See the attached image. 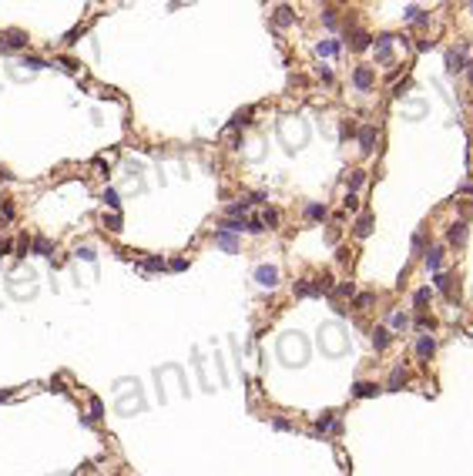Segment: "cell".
Returning <instances> with one entry per match:
<instances>
[{
	"label": "cell",
	"instance_id": "4316f807",
	"mask_svg": "<svg viewBox=\"0 0 473 476\" xmlns=\"http://www.w3.org/2000/svg\"><path fill=\"white\" fill-rule=\"evenodd\" d=\"M101 202H104L111 211H118V208H121V194H118V188H104V194H101Z\"/></svg>",
	"mask_w": 473,
	"mask_h": 476
},
{
	"label": "cell",
	"instance_id": "ee69618b",
	"mask_svg": "<svg viewBox=\"0 0 473 476\" xmlns=\"http://www.w3.org/2000/svg\"><path fill=\"white\" fill-rule=\"evenodd\" d=\"M0 215H4V218L10 221V218H14V205H10V202H4V205H0Z\"/></svg>",
	"mask_w": 473,
	"mask_h": 476
},
{
	"label": "cell",
	"instance_id": "7dc6e473",
	"mask_svg": "<svg viewBox=\"0 0 473 476\" xmlns=\"http://www.w3.org/2000/svg\"><path fill=\"white\" fill-rule=\"evenodd\" d=\"M272 426H275V429H282V433H285V429H292V423H289V419H272Z\"/></svg>",
	"mask_w": 473,
	"mask_h": 476
},
{
	"label": "cell",
	"instance_id": "cb8c5ba5",
	"mask_svg": "<svg viewBox=\"0 0 473 476\" xmlns=\"http://www.w3.org/2000/svg\"><path fill=\"white\" fill-rule=\"evenodd\" d=\"M403 382H406V369H403V362H400L393 372H389V382H386V389H393V393H396Z\"/></svg>",
	"mask_w": 473,
	"mask_h": 476
},
{
	"label": "cell",
	"instance_id": "8d00e7d4",
	"mask_svg": "<svg viewBox=\"0 0 473 476\" xmlns=\"http://www.w3.org/2000/svg\"><path fill=\"white\" fill-rule=\"evenodd\" d=\"M104 225H108V232H121V215H118V211L104 215Z\"/></svg>",
	"mask_w": 473,
	"mask_h": 476
},
{
	"label": "cell",
	"instance_id": "4fadbf2b",
	"mask_svg": "<svg viewBox=\"0 0 473 476\" xmlns=\"http://www.w3.org/2000/svg\"><path fill=\"white\" fill-rule=\"evenodd\" d=\"M215 245L225 251H239V242H235L232 232H222V228H215Z\"/></svg>",
	"mask_w": 473,
	"mask_h": 476
},
{
	"label": "cell",
	"instance_id": "5b68a950",
	"mask_svg": "<svg viewBox=\"0 0 473 476\" xmlns=\"http://www.w3.org/2000/svg\"><path fill=\"white\" fill-rule=\"evenodd\" d=\"M141 409H145L141 389H135L131 396H121V399H118V412H121V416H131V412H141Z\"/></svg>",
	"mask_w": 473,
	"mask_h": 476
},
{
	"label": "cell",
	"instance_id": "f1b7e54d",
	"mask_svg": "<svg viewBox=\"0 0 473 476\" xmlns=\"http://www.w3.org/2000/svg\"><path fill=\"white\" fill-rule=\"evenodd\" d=\"M24 67H31V71H44L47 67V61L44 57H37V54H24V61H20Z\"/></svg>",
	"mask_w": 473,
	"mask_h": 476
},
{
	"label": "cell",
	"instance_id": "9c48e42d",
	"mask_svg": "<svg viewBox=\"0 0 473 476\" xmlns=\"http://www.w3.org/2000/svg\"><path fill=\"white\" fill-rule=\"evenodd\" d=\"M426 111H430V104H426L423 97H416V101H403V118H406V121H419Z\"/></svg>",
	"mask_w": 473,
	"mask_h": 476
},
{
	"label": "cell",
	"instance_id": "836d02e7",
	"mask_svg": "<svg viewBox=\"0 0 473 476\" xmlns=\"http://www.w3.org/2000/svg\"><path fill=\"white\" fill-rule=\"evenodd\" d=\"M74 255H77V259H84V262H91V265H94V262H97V251L91 248V245H81V248L74 251Z\"/></svg>",
	"mask_w": 473,
	"mask_h": 476
},
{
	"label": "cell",
	"instance_id": "f907efd6",
	"mask_svg": "<svg viewBox=\"0 0 473 476\" xmlns=\"http://www.w3.org/2000/svg\"><path fill=\"white\" fill-rule=\"evenodd\" d=\"M10 396H14V393H10V389H4V393H0V403H4V399H10Z\"/></svg>",
	"mask_w": 473,
	"mask_h": 476
},
{
	"label": "cell",
	"instance_id": "8fae6325",
	"mask_svg": "<svg viewBox=\"0 0 473 476\" xmlns=\"http://www.w3.org/2000/svg\"><path fill=\"white\" fill-rule=\"evenodd\" d=\"M463 54H466V47H460V50H446V74H463V67H466Z\"/></svg>",
	"mask_w": 473,
	"mask_h": 476
},
{
	"label": "cell",
	"instance_id": "f5cc1de1",
	"mask_svg": "<svg viewBox=\"0 0 473 476\" xmlns=\"http://www.w3.org/2000/svg\"><path fill=\"white\" fill-rule=\"evenodd\" d=\"M466 67H470V84H473V61H470V64H466Z\"/></svg>",
	"mask_w": 473,
	"mask_h": 476
},
{
	"label": "cell",
	"instance_id": "83f0119b",
	"mask_svg": "<svg viewBox=\"0 0 473 476\" xmlns=\"http://www.w3.org/2000/svg\"><path fill=\"white\" fill-rule=\"evenodd\" d=\"M292 20H296V14H292V7H279V10H275V24H279V27H289Z\"/></svg>",
	"mask_w": 473,
	"mask_h": 476
},
{
	"label": "cell",
	"instance_id": "6da1fadb",
	"mask_svg": "<svg viewBox=\"0 0 473 476\" xmlns=\"http://www.w3.org/2000/svg\"><path fill=\"white\" fill-rule=\"evenodd\" d=\"M279 362L289 366V369L309 362V339L302 332H282L279 335Z\"/></svg>",
	"mask_w": 473,
	"mask_h": 476
},
{
	"label": "cell",
	"instance_id": "4dcf8cb0",
	"mask_svg": "<svg viewBox=\"0 0 473 476\" xmlns=\"http://www.w3.org/2000/svg\"><path fill=\"white\" fill-rule=\"evenodd\" d=\"M305 218H312V221H319V218H326V205H319V202L305 205Z\"/></svg>",
	"mask_w": 473,
	"mask_h": 476
},
{
	"label": "cell",
	"instance_id": "8992f818",
	"mask_svg": "<svg viewBox=\"0 0 473 476\" xmlns=\"http://www.w3.org/2000/svg\"><path fill=\"white\" fill-rule=\"evenodd\" d=\"M393 44H396L393 34L376 37V61H379V64H389V61H393Z\"/></svg>",
	"mask_w": 473,
	"mask_h": 476
},
{
	"label": "cell",
	"instance_id": "5bb4252c",
	"mask_svg": "<svg viewBox=\"0 0 473 476\" xmlns=\"http://www.w3.org/2000/svg\"><path fill=\"white\" fill-rule=\"evenodd\" d=\"M433 352H436V339H433V335H419V339H416V355H419V359H430Z\"/></svg>",
	"mask_w": 473,
	"mask_h": 476
},
{
	"label": "cell",
	"instance_id": "277c9868",
	"mask_svg": "<svg viewBox=\"0 0 473 476\" xmlns=\"http://www.w3.org/2000/svg\"><path fill=\"white\" fill-rule=\"evenodd\" d=\"M322 292H329V278H319V282L305 278V282L296 285V299H312V295H322Z\"/></svg>",
	"mask_w": 473,
	"mask_h": 476
},
{
	"label": "cell",
	"instance_id": "f6af8a7d",
	"mask_svg": "<svg viewBox=\"0 0 473 476\" xmlns=\"http://www.w3.org/2000/svg\"><path fill=\"white\" fill-rule=\"evenodd\" d=\"M316 74H319V77H322V81H326V84H332V71H329V67H319V71H316Z\"/></svg>",
	"mask_w": 473,
	"mask_h": 476
},
{
	"label": "cell",
	"instance_id": "ba28073f",
	"mask_svg": "<svg viewBox=\"0 0 473 476\" xmlns=\"http://www.w3.org/2000/svg\"><path fill=\"white\" fill-rule=\"evenodd\" d=\"M376 137H379L376 124H362V128H359V151H362V154H373V148H376Z\"/></svg>",
	"mask_w": 473,
	"mask_h": 476
},
{
	"label": "cell",
	"instance_id": "ffe728a7",
	"mask_svg": "<svg viewBox=\"0 0 473 476\" xmlns=\"http://www.w3.org/2000/svg\"><path fill=\"white\" fill-rule=\"evenodd\" d=\"M376 393H379L376 382H356V386H353V396H356V399H369V396H376Z\"/></svg>",
	"mask_w": 473,
	"mask_h": 476
},
{
	"label": "cell",
	"instance_id": "ac0fdd59",
	"mask_svg": "<svg viewBox=\"0 0 473 476\" xmlns=\"http://www.w3.org/2000/svg\"><path fill=\"white\" fill-rule=\"evenodd\" d=\"M4 41H7V50L10 47L20 50V47H27V34L24 31H7V34H4Z\"/></svg>",
	"mask_w": 473,
	"mask_h": 476
},
{
	"label": "cell",
	"instance_id": "681fc988",
	"mask_svg": "<svg viewBox=\"0 0 473 476\" xmlns=\"http://www.w3.org/2000/svg\"><path fill=\"white\" fill-rule=\"evenodd\" d=\"M77 37H81V27H74V31L67 34V44H77Z\"/></svg>",
	"mask_w": 473,
	"mask_h": 476
},
{
	"label": "cell",
	"instance_id": "f546056e",
	"mask_svg": "<svg viewBox=\"0 0 473 476\" xmlns=\"http://www.w3.org/2000/svg\"><path fill=\"white\" fill-rule=\"evenodd\" d=\"M249 118H252V107H245V111H239V114L232 118V121H228V128H232V131L245 128V124H249Z\"/></svg>",
	"mask_w": 473,
	"mask_h": 476
},
{
	"label": "cell",
	"instance_id": "7bdbcfd3",
	"mask_svg": "<svg viewBox=\"0 0 473 476\" xmlns=\"http://www.w3.org/2000/svg\"><path fill=\"white\" fill-rule=\"evenodd\" d=\"M322 20H326L329 27H336V10H329V7H326V10H322Z\"/></svg>",
	"mask_w": 473,
	"mask_h": 476
},
{
	"label": "cell",
	"instance_id": "7402d4cb",
	"mask_svg": "<svg viewBox=\"0 0 473 476\" xmlns=\"http://www.w3.org/2000/svg\"><path fill=\"white\" fill-rule=\"evenodd\" d=\"M389 339H393V335H389L386 325H376V329H373V346H376V349H386V346H389Z\"/></svg>",
	"mask_w": 473,
	"mask_h": 476
},
{
	"label": "cell",
	"instance_id": "484cf974",
	"mask_svg": "<svg viewBox=\"0 0 473 476\" xmlns=\"http://www.w3.org/2000/svg\"><path fill=\"white\" fill-rule=\"evenodd\" d=\"M373 235V215H362L356 221V238H369Z\"/></svg>",
	"mask_w": 473,
	"mask_h": 476
},
{
	"label": "cell",
	"instance_id": "603a6c76",
	"mask_svg": "<svg viewBox=\"0 0 473 476\" xmlns=\"http://www.w3.org/2000/svg\"><path fill=\"white\" fill-rule=\"evenodd\" d=\"M249 205H252L249 198H242V202H232V205H228V208H225V215H228V218H235V221H239V218L245 215V211H249Z\"/></svg>",
	"mask_w": 473,
	"mask_h": 476
},
{
	"label": "cell",
	"instance_id": "60d3db41",
	"mask_svg": "<svg viewBox=\"0 0 473 476\" xmlns=\"http://www.w3.org/2000/svg\"><path fill=\"white\" fill-rule=\"evenodd\" d=\"M57 64H61V67H64V71H67V74H74V71H77V64H74V61H71V57H61V61H57Z\"/></svg>",
	"mask_w": 473,
	"mask_h": 476
},
{
	"label": "cell",
	"instance_id": "d6a6232c",
	"mask_svg": "<svg viewBox=\"0 0 473 476\" xmlns=\"http://www.w3.org/2000/svg\"><path fill=\"white\" fill-rule=\"evenodd\" d=\"M369 41H373V37H369V34L356 31V34H353V50H366V47H369Z\"/></svg>",
	"mask_w": 473,
	"mask_h": 476
},
{
	"label": "cell",
	"instance_id": "f35d334b",
	"mask_svg": "<svg viewBox=\"0 0 473 476\" xmlns=\"http://www.w3.org/2000/svg\"><path fill=\"white\" fill-rule=\"evenodd\" d=\"M409 88H413V81H403V84H396V91H393V94L400 97V101H406V91H409Z\"/></svg>",
	"mask_w": 473,
	"mask_h": 476
},
{
	"label": "cell",
	"instance_id": "b9f144b4",
	"mask_svg": "<svg viewBox=\"0 0 473 476\" xmlns=\"http://www.w3.org/2000/svg\"><path fill=\"white\" fill-rule=\"evenodd\" d=\"M353 292H356V285H353V282H343V285L336 289V295H353Z\"/></svg>",
	"mask_w": 473,
	"mask_h": 476
},
{
	"label": "cell",
	"instance_id": "d4e9b609",
	"mask_svg": "<svg viewBox=\"0 0 473 476\" xmlns=\"http://www.w3.org/2000/svg\"><path fill=\"white\" fill-rule=\"evenodd\" d=\"M138 268H145V272H161V268H165V259H161V255H148V259L138 262Z\"/></svg>",
	"mask_w": 473,
	"mask_h": 476
},
{
	"label": "cell",
	"instance_id": "ab89813d",
	"mask_svg": "<svg viewBox=\"0 0 473 476\" xmlns=\"http://www.w3.org/2000/svg\"><path fill=\"white\" fill-rule=\"evenodd\" d=\"M168 268H171V272H185V268H188V262H185V259H171Z\"/></svg>",
	"mask_w": 473,
	"mask_h": 476
},
{
	"label": "cell",
	"instance_id": "e0dca14e",
	"mask_svg": "<svg viewBox=\"0 0 473 476\" xmlns=\"http://www.w3.org/2000/svg\"><path fill=\"white\" fill-rule=\"evenodd\" d=\"M403 17H406V20H413V24H419V27L430 24V14H426V10H419V7H406V10H403Z\"/></svg>",
	"mask_w": 473,
	"mask_h": 476
},
{
	"label": "cell",
	"instance_id": "1f68e13d",
	"mask_svg": "<svg viewBox=\"0 0 473 476\" xmlns=\"http://www.w3.org/2000/svg\"><path fill=\"white\" fill-rule=\"evenodd\" d=\"M258 218H262V225H265V228H275V225H279V211H275V208H265Z\"/></svg>",
	"mask_w": 473,
	"mask_h": 476
},
{
	"label": "cell",
	"instance_id": "d590c367",
	"mask_svg": "<svg viewBox=\"0 0 473 476\" xmlns=\"http://www.w3.org/2000/svg\"><path fill=\"white\" fill-rule=\"evenodd\" d=\"M389 322H393V329H406V325H409V315L406 312H393V315H389Z\"/></svg>",
	"mask_w": 473,
	"mask_h": 476
},
{
	"label": "cell",
	"instance_id": "7c38bea8",
	"mask_svg": "<svg viewBox=\"0 0 473 476\" xmlns=\"http://www.w3.org/2000/svg\"><path fill=\"white\" fill-rule=\"evenodd\" d=\"M31 251H34V255H44V259H50V255H54V245H50L47 235H34Z\"/></svg>",
	"mask_w": 473,
	"mask_h": 476
},
{
	"label": "cell",
	"instance_id": "2e32d148",
	"mask_svg": "<svg viewBox=\"0 0 473 476\" xmlns=\"http://www.w3.org/2000/svg\"><path fill=\"white\" fill-rule=\"evenodd\" d=\"M329 429H339L336 412H322L319 419H316V433H329Z\"/></svg>",
	"mask_w": 473,
	"mask_h": 476
},
{
	"label": "cell",
	"instance_id": "816d5d0a",
	"mask_svg": "<svg viewBox=\"0 0 473 476\" xmlns=\"http://www.w3.org/2000/svg\"><path fill=\"white\" fill-rule=\"evenodd\" d=\"M4 251H10V245H7V242H0V255H4Z\"/></svg>",
	"mask_w": 473,
	"mask_h": 476
},
{
	"label": "cell",
	"instance_id": "52a82bcc",
	"mask_svg": "<svg viewBox=\"0 0 473 476\" xmlns=\"http://www.w3.org/2000/svg\"><path fill=\"white\" fill-rule=\"evenodd\" d=\"M255 282L262 285V289H275V285H279V268L275 265H258L255 268Z\"/></svg>",
	"mask_w": 473,
	"mask_h": 476
},
{
	"label": "cell",
	"instance_id": "9a60e30c",
	"mask_svg": "<svg viewBox=\"0 0 473 476\" xmlns=\"http://www.w3.org/2000/svg\"><path fill=\"white\" fill-rule=\"evenodd\" d=\"M446 242H450V245H466V221H457V225H450Z\"/></svg>",
	"mask_w": 473,
	"mask_h": 476
},
{
	"label": "cell",
	"instance_id": "30bf717a",
	"mask_svg": "<svg viewBox=\"0 0 473 476\" xmlns=\"http://www.w3.org/2000/svg\"><path fill=\"white\" fill-rule=\"evenodd\" d=\"M373 81H376V77H373V67H356V71H353V84L362 91V94L373 91Z\"/></svg>",
	"mask_w": 473,
	"mask_h": 476
},
{
	"label": "cell",
	"instance_id": "44dd1931",
	"mask_svg": "<svg viewBox=\"0 0 473 476\" xmlns=\"http://www.w3.org/2000/svg\"><path fill=\"white\" fill-rule=\"evenodd\" d=\"M339 50H343V44H339V41H319V44H316V54H319V57H332V54H339Z\"/></svg>",
	"mask_w": 473,
	"mask_h": 476
},
{
	"label": "cell",
	"instance_id": "7a4b0ae2",
	"mask_svg": "<svg viewBox=\"0 0 473 476\" xmlns=\"http://www.w3.org/2000/svg\"><path fill=\"white\" fill-rule=\"evenodd\" d=\"M319 349L326 355H332V359H339V355L349 352V335H346V329L339 322H322L319 329Z\"/></svg>",
	"mask_w": 473,
	"mask_h": 476
},
{
	"label": "cell",
	"instance_id": "3957f363",
	"mask_svg": "<svg viewBox=\"0 0 473 476\" xmlns=\"http://www.w3.org/2000/svg\"><path fill=\"white\" fill-rule=\"evenodd\" d=\"M279 137H282V145H285V151L296 154L299 148H305V141H309V124H305L302 118H282L279 121Z\"/></svg>",
	"mask_w": 473,
	"mask_h": 476
},
{
	"label": "cell",
	"instance_id": "e575fe53",
	"mask_svg": "<svg viewBox=\"0 0 473 476\" xmlns=\"http://www.w3.org/2000/svg\"><path fill=\"white\" fill-rule=\"evenodd\" d=\"M101 416H104V403H101L97 396H91V423L101 419Z\"/></svg>",
	"mask_w": 473,
	"mask_h": 476
},
{
	"label": "cell",
	"instance_id": "74e56055",
	"mask_svg": "<svg viewBox=\"0 0 473 476\" xmlns=\"http://www.w3.org/2000/svg\"><path fill=\"white\" fill-rule=\"evenodd\" d=\"M362 181H366V171H353V178H349V194H353L356 188H362Z\"/></svg>",
	"mask_w": 473,
	"mask_h": 476
},
{
	"label": "cell",
	"instance_id": "bcb514c9",
	"mask_svg": "<svg viewBox=\"0 0 473 476\" xmlns=\"http://www.w3.org/2000/svg\"><path fill=\"white\" fill-rule=\"evenodd\" d=\"M426 299H430V289H419L416 292V305H426Z\"/></svg>",
	"mask_w": 473,
	"mask_h": 476
},
{
	"label": "cell",
	"instance_id": "c3c4849f",
	"mask_svg": "<svg viewBox=\"0 0 473 476\" xmlns=\"http://www.w3.org/2000/svg\"><path fill=\"white\" fill-rule=\"evenodd\" d=\"M369 302H373V295H369V292H362V295H356V305H369Z\"/></svg>",
	"mask_w": 473,
	"mask_h": 476
},
{
	"label": "cell",
	"instance_id": "d6986e66",
	"mask_svg": "<svg viewBox=\"0 0 473 476\" xmlns=\"http://www.w3.org/2000/svg\"><path fill=\"white\" fill-rule=\"evenodd\" d=\"M423 262H426V268L440 272V265H443V248H440V245H433V248L426 251V259H423Z\"/></svg>",
	"mask_w": 473,
	"mask_h": 476
}]
</instances>
